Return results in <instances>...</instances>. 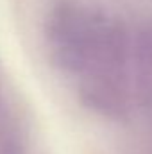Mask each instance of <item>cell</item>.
Returning <instances> with one entry per match:
<instances>
[{
  "label": "cell",
  "instance_id": "1",
  "mask_svg": "<svg viewBox=\"0 0 152 154\" xmlns=\"http://www.w3.org/2000/svg\"><path fill=\"white\" fill-rule=\"evenodd\" d=\"M45 34L52 59L66 74L129 81L132 34L116 16L79 4H61L48 14Z\"/></svg>",
  "mask_w": 152,
  "mask_h": 154
},
{
  "label": "cell",
  "instance_id": "4",
  "mask_svg": "<svg viewBox=\"0 0 152 154\" xmlns=\"http://www.w3.org/2000/svg\"><path fill=\"white\" fill-rule=\"evenodd\" d=\"M0 154H27L18 138H5L0 145Z\"/></svg>",
  "mask_w": 152,
  "mask_h": 154
},
{
  "label": "cell",
  "instance_id": "2",
  "mask_svg": "<svg viewBox=\"0 0 152 154\" xmlns=\"http://www.w3.org/2000/svg\"><path fill=\"white\" fill-rule=\"evenodd\" d=\"M79 100L91 113L111 122H125L132 109L129 81L114 77L79 79Z\"/></svg>",
  "mask_w": 152,
  "mask_h": 154
},
{
  "label": "cell",
  "instance_id": "3",
  "mask_svg": "<svg viewBox=\"0 0 152 154\" xmlns=\"http://www.w3.org/2000/svg\"><path fill=\"white\" fill-rule=\"evenodd\" d=\"M129 84L136 100L152 102V25L141 27L132 34Z\"/></svg>",
  "mask_w": 152,
  "mask_h": 154
}]
</instances>
